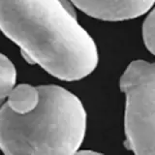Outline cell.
<instances>
[{"label": "cell", "mask_w": 155, "mask_h": 155, "mask_svg": "<svg viewBox=\"0 0 155 155\" xmlns=\"http://www.w3.org/2000/svg\"><path fill=\"white\" fill-rule=\"evenodd\" d=\"M3 105V101L2 100H0V108H1V106Z\"/></svg>", "instance_id": "cell-8"}, {"label": "cell", "mask_w": 155, "mask_h": 155, "mask_svg": "<svg viewBox=\"0 0 155 155\" xmlns=\"http://www.w3.org/2000/svg\"><path fill=\"white\" fill-rule=\"evenodd\" d=\"M87 16L106 21L138 18L151 8L155 0H71Z\"/></svg>", "instance_id": "cell-4"}, {"label": "cell", "mask_w": 155, "mask_h": 155, "mask_svg": "<svg viewBox=\"0 0 155 155\" xmlns=\"http://www.w3.org/2000/svg\"><path fill=\"white\" fill-rule=\"evenodd\" d=\"M143 37L147 48L155 55V8L144 19Z\"/></svg>", "instance_id": "cell-7"}, {"label": "cell", "mask_w": 155, "mask_h": 155, "mask_svg": "<svg viewBox=\"0 0 155 155\" xmlns=\"http://www.w3.org/2000/svg\"><path fill=\"white\" fill-rule=\"evenodd\" d=\"M71 0H0V30L30 64L73 81L91 74L96 44L79 23Z\"/></svg>", "instance_id": "cell-1"}, {"label": "cell", "mask_w": 155, "mask_h": 155, "mask_svg": "<svg viewBox=\"0 0 155 155\" xmlns=\"http://www.w3.org/2000/svg\"><path fill=\"white\" fill-rule=\"evenodd\" d=\"M40 91L38 86L27 84L13 87L7 96L6 105L14 113L24 114L32 111L40 102Z\"/></svg>", "instance_id": "cell-5"}, {"label": "cell", "mask_w": 155, "mask_h": 155, "mask_svg": "<svg viewBox=\"0 0 155 155\" xmlns=\"http://www.w3.org/2000/svg\"><path fill=\"white\" fill-rule=\"evenodd\" d=\"M40 102L18 114L0 108V149L5 154H74L84 142L86 113L81 100L57 85H40Z\"/></svg>", "instance_id": "cell-2"}, {"label": "cell", "mask_w": 155, "mask_h": 155, "mask_svg": "<svg viewBox=\"0 0 155 155\" xmlns=\"http://www.w3.org/2000/svg\"><path fill=\"white\" fill-rule=\"evenodd\" d=\"M17 70L7 56L0 52V100L7 98L16 84Z\"/></svg>", "instance_id": "cell-6"}, {"label": "cell", "mask_w": 155, "mask_h": 155, "mask_svg": "<svg viewBox=\"0 0 155 155\" xmlns=\"http://www.w3.org/2000/svg\"><path fill=\"white\" fill-rule=\"evenodd\" d=\"M125 94V147L155 155V63L132 61L120 78Z\"/></svg>", "instance_id": "cell-3"}]
</instances>
